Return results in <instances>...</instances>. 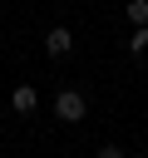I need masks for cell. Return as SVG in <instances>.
Segmentation results:
<instances>
[{
  "mask_svg": "<svg viewBox=\"0 0 148 158\" xmlns=\"http://www.w3.org/2000/svg\"><path fill=\"white\" fill-rule=\"evenodd\" d=\"M84 114H89V104H84L79 89H59V94H54V118H59V123H79Z\"/></svg>",
  "mask_w": 148,
  "mask_h": 158,
  "instance_id": "obj_1",
  "label": "cell"
},
{
  "mask_svg": "<svg viewBox=\"0 0 148 158\" xmlns=\"http://www.w3.org/2000/svg\"><path fill=\"white\" fill-rule=\"evenodd\" d=\"M69 49H74V35H69L64 25H54V30L44 35V54H49V59H64Z\"/></svg>",
  "mask_w": 148,
  "mask_h": 158,
  "instance_id": "obj_2",
  "label": "cell"
},
{
  "mask_svg": "<svg viewBox=\"0 0 148 158\" xmlns=\"http://www.w3.org/2000/svg\"><path fill=\"white\" fill-rule=\"evenodd\" d=\"M35 104H39V94H35L30 84H15V89H10V109H15V114H35Z\"/></svg>",
  "mask_w": 148,
  "mask_h": 158,
  "instance_id": "obj_3",
  "label": "cell"
},
{
  "mask_svg": "<svg viewBox=\"0 0 148 158\" xmlns=\"http://www.w3.org/2000/svg\"><path fill=\"white\" fill-rule=\"evenodd\" d=\"M148 49V25H133V35H128V54H143Z\"/></svg>",
  "mask_w": 148,
  "mask_h": 158,
  "instance_id": "obj_4",
  "label": "cell"
},
{
  "mask_svg": "<svg viewBox=\"0 0 148 158\" xmlns=\"http://www.w3.org/2000/svg\"><path fill=\"white\" fill-rule=\"evenodd\" d=\"M123 15H128L133 25H148V0H128V5H123Z\"/></svg>",
  "mask_w": 148,
  "mask_h": 158,
  "instance_id": "obj_5",
  "label": "cell"
},
{
  "mask_svg": "<svg viewBox=\"0 0 148 158\" xmlns=\"http://www.w3.org/2000/svg\"><path fill=\"white\" fill-rule=\"evenodd\" d=\"M99 158H123V148H118V143H104V148H99Z\"/></svg>",
  "mask_w": 148,
  "mask_h": 158,
  "instance_id": "obj_6",
  "label": "cell"
}]
</instances>
